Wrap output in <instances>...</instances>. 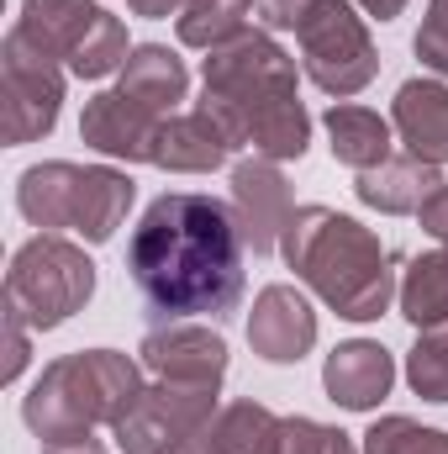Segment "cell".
I'll use <instances>...</instances> for the list:
<instances>
[{"instance_id":"obj_20","label":"cell","mask_w":448,"mask_h":454,"mask_svg":"<svg viewBox=\"0 0 448 454\" xmlns=\"http://www.w3.org/2000/svg\"><path fill=\"white\" fill-rule=\"evenodd\" d=\"M328 137H333V159L359 169V175L390 159V121L380 112H369V106L333 101L328 106Z\"/></svg>"},{"instance_id":"obj_27","label":"cell","mask_w":448,"mask_h":454,"mask_svg":"<svg viewBox=\"0 0 448 454\" xmlns=\"http://www.w3.org/2000/svg\"><path fill=\"white\" fill-rule=\"evenodd\" d=\"M306 11H312V0H253V21L264 32H296Z\"/></svg>"},{"instance_id":"obj_12","label":"cell","mask_w":448,"mask_h":454,"mask_svg":"<svg viewBox=\"0 0 448 454\" xmlns=\"http://www.w3.org/2000/svg\"><path fill=\"white\" fill-rule=\"evenodd\" d=\"M248 343L269 364H296L317 343V312L296 286H264L248 317Z\"/></svg>"},{"instance_id":"obj_6","label":"cell","mask_w":448,"mask_h":454,"mask_svg":"<svg viewBox=\"0 0 448 454\" xmlns=\"http://www.w3.org/2000/svg\"><path fill=\"white\" fill-rule=\"evenodd\" d=\"M90 296H96V264L80 243H69L58 232H37L32 243H21L11 254L5 307L32 333H48L58 323H69Z\"/></svg>"},{"instance_id":"obj_29","label":"cell","mask_w":448,"mask_h":454,"mask_svg":"<svg viewBox=\"0 0 448 454\" xmlns=\"http://www.w3.org/2000/svg\"><path fill=\"white\" fill-rule=\"evenodd\" d=\"M137 16H185V11H201V5H212V0H127Z\"/></svg>"},{"instance_id":"obj_31","label":"cell","mask_w":448,"mask_h":454,"mask_svg":"<svg viewBox=\"0 0 448 454\" xmlns=\"http://www.w3.org/2000/svg\"><path fill=\"white\" fill-rule=\"evenodd\" d=\"M42 454H106V444L96 434H80V439H48Z\"/></svg>"},{"instance_id":"obj_33","label":"cell","mask_w":448,"mask_h":454,"mask_svg":"<svg viewBox=\"0 0 448 454\" xmlns=\"http://www.w3.org/2000/svg\"><path fill=\"white\" fill-rule=\"evenodd\" d=\"M174 454H206V450L201 444H185V450H174Z\"/></svg>"},{"instance_id":"obj_23","label":"cell","mask_w":448,"mask_h":454,"mask_svg":"<svg viewBox=\"0 0 448 454\" xmlns=\"http://www.w3.org/2000/svg\"><path fill=\"white\" fill-rule=\"evenodd\" d=\"M406 380L422 402H448V323L422 328V339L406 354Z\"/></svg>"},{"instance_id":"obj_25","label":"cell","mask_w":448,"mask_h":454,"mask_svg":"<svg viewBox=\"0 0 448 454\" xmlns=\"http://www.w3.org/2000/svg\"><path fill=\"white\" fill-rule=\"evenodd\" d=\"M280 454H359V450H353V439L343 428H328L317 418H285Z\"/></svg>"},{"instance_id":"obj_32","label":"cell","mask_w":448,"mask_h":454,"mask_svg":"<svg viewBox=\"0 0 448 454\" xmlns=\"http://www.w3.org/2000/svg\"><path fill=\"white\" fill-rule=\"evenodd\" d=\"M359 5H364L375 21H396V16L406 11V0H359Z\"/></svg>"},{"instance_id":"obj_22","label":"cell","mask_w":448,"mask_h":454,"mask_svg":"<svg viewBox=\"0 0 448 454\" xmlns=\"http://www.w3.org/2000/svg\"><path fill=\"white\" fill-rule=\"evenodd\" d=\"M401 317L417 323V328L448 323V248L417 254V259L406 264V280H401Z\"/></svg>"},{"instance_id":"obj_2","label":"cell","mask_w":448,"mask_h":454,"mask_svg":"<svg viewBox=\"0 0 448 454\" xmlns=\"http://www.w3.org/2000/svg\"><path fill=\"white\" fill-rule=\"evenodd\" d=\"M201 106L222 121L237 148H253V159L285 164L312 143V116L296 96V59L264 27H248L206 59Z\"/></svg>"},{"instance_id":"obj_21","label":"cell","mask_w":448,"mask_h":454,"mask_svg":"<svg viewBox=\"0 0 448 454\" xmlns=\"http://www.w3.org/2000/svg\"><path fill=\"white\" fill-rule=\"evenodd\" d=\"M280 434H285V418H274L259 402H232L201 434V450L206 454H280Z\"/></svg>"},{"instance_id":"obj_16","label":"cell","mask_w":448,"mask_h":454,"mask_svg":"<svg viewBox=\"0 0 448 454\" xmlns=\"http://www.w3.org/2000/svg\"><path fill=\"white\" fill-rule=\"evenodd\" d=\"M322 386H328V396H333L337 407L369 412V407H380V402L390 396V386H396V359L369 339L337 343L333 354H328V364H322Z\"/></svg>"},{"instance_id":"obj_18","label":"cell","mask_w":448,"mask_h":454,"mask_svg":"<svg viewBox=\"0 0 448 454\" xmlns=\"http://www.w3.org/2000/svg\"><path fill=\"white\" fill-rule=\"evenodd\" d=\"M390 127L401 132L406 153H417L428 164H448V85H438V80H406L396 90Z\"/></svg>"},{"instance_id":"obj_4","label":"cell","mask_w":448,"mask_h":454,"mask_svg":"<svg viewBox=\"0 0 448 454\" xmlns=\"http://www.w3.org/2000/svg\"><path fill=\"white\" fill-rule=\"evenodd\" d=\"M137 391H143V380H137V364L127 354H116V348L64 354L27 391L21 423L42 444L48 439H80V434H96L101 423L112 428Z\"/></svg>"},{"instance_id":"obj_15","label":"cell","mask_w":448,"mask_h":454,"mask_svg":"<svg viewBox=\"0 0 448 454\" xmlns=\"http://www.w3.org/2000/svg\"><path fill=\"white\" fill-rule=\"evenodd\" d=\"M232 148H237V143L227 137V127L201 106V112H174L158 127V137H153V148H148V164L174 169V175H212V169L227 164Z\"/></svg>"},{"instance_id":"obj_17","label":"cell","mask_w":448,"mask_h":454,"mask_svg":"<svg viewBox=\"0 0 448 454\" xmlns=\"http://www.w3.org/2000/svg\"><path fill=\"white\" fill-rule=\"evenodd\" d=\"M444 185L448 180L438 175V164H428V159H417V153H406V159L390 153L385 164L364 169L353 191H359L364 207H375V212H385V217H406V212H422Z\"/></svg>"},{"instance_id":"obj_3","label":"cell","mask_w":448,"mask_h":454,"mask_svg":"<svg viewBox=\"0 0 448 454\" xmlns=\"http://www.w3.org/2000/svg\"><path fill=\"white\" fill-rule=\"evenodd\" d=\"M280 248L285 264L348 323H375L396 296L385 243L333 207H296Z\"/></svg>"},{"instance_id":"obj_28","label":"cell","mask_w":448,"mask_h":454,"mask_svg":"<svg viewBox=\"0 0 448 454\" xmlns=\"http://www.w3.org/2000/svg\"><path fill=\"white\" fill-rule=\"evenodd\" d=\"M27 370V323L5 307V380H16Z\"/></svg>"},{"instance_id":"obj_13","label":"cell","mask_w":448,"mask_h":454,"mask_svg":"<svg viewBox=\"0 0 448 454\" xmlns=\"http://www.w3.org/2000/svg\"><path fill=\"white\" fill-rule=\"evenodd\" d=\"M169 116L148 112L143 101H132L127 90H101L96 101H85V116H80V137L106 153V159H127V164H148V148L158 137Z\"/></svg>"},{"instance_id":"obj_5","label":"cell","mask_w":448,"mask_h":454,"mask_svg":"<svg viewBox=\"0 0 448 454\" xmlns=\"http://www.w3.org/2000/svg\"><path fill=\"white\" fill-rule=\"evenodd\" d=\"M132 207V180L106 164H32L16 180V212L42 232H80L85 243H106Z\"/></svg>"},{"instance_id":"obj_30","label":"cell","mask_w":448,"mask_h":454,"mask_svg":"<svg viewBox=\"0 0 448 454\" xmlns=\"http://www.w3.org/2000/svg\"><path fill=\"white\" fill-rule=\"evenodd\" d=\"M417 217H422V227H428V232H433V238L448 248V185L433 196V201H428V207H422V212H417Z\"/></svg>"},{"instance_id":"obj_7","label":"cell","mask_w":448,"mask_h":454,"mask_svg":"<svg viewBox=\"0 0 448 454\" xmlns=\"http://www.w3.org/2000/svg\"><path fill=\"white\" fill-rule=\"evenodd\" d=\"M16 32L32 48H42L53 64L64 59L69 74L80 80H106L132 59L127 27L96 0H21Z\"/></svg>"},{"instance_id":"obj_1","label":"cell","mask_w":448,"mask_h":454,"mask_svg":"<svg viewBox=\"0 0 448 454\" xmlns=\"http://www.w3.org/2000/svg\"><path fill=\"white\" fill-rule=\"evenodd\" d=\"M243 227L217 196H158L127 243V275L158 323L227 317L243 301Z\"/></svg>"},{"instance_id":"obj_11","label":"cell","mask_w":448,"mask_h":454,"mask_svg":"<svg viewBox=\"0 0 448 454\" xmlns=\"http://www.w3.org/2000/svg\"><path fill=\"white\" fill-rule=\"evenodd\" d=\"M232 212H237L243 243L253 254H269L285 238L296 207H290V185H285L274 159H243L232 169Z\"/></svg>"},{"instance_id":"obj_10","label":"cell","mask_w":448,"mask_h":454,"mask_svg":"<svg viewBox=\"0 0 448 454\" xmlns=\"http://www.w3.org/2000/svg\"><path fill=\"white\" fill-rule=\"evenodd\" d=\"M58 106H64L58 64L11 27L5 48H0V137L5 143H37L42 132H53Z\"/></svg>"},{"instance_id":"obj_8","label":"cell","mask_w":448,"mask_h":454,"mask_svg":"<svg viewBox=\"0 0 448 454\" xmlns=\"http://www.w3.org/2000/svg\"><path fill=\"white\" fill-rule=\"evenodd\" d=\"M296 43H301V69L322 96L348 101L380 74L375 37L348 0H312V11L296 27Z\"/></svg>"},{"instance_id":"obj_14","label":"cell","mask_w":448,"mask_h":454,"mask_svg":"<svg viewBox=\"0 0 448 454\" xmlns=\"http://www.w3.org/2000/svg\"><path fill=\"white\" fill-rule=\"evenodd\" d=\"M143 364L158 375V380H185V386H222L227 375V343L212 328H196V323H169L158 333L143 339Z\"/></svg>"},{"instance_id":"obj_26","label":"cell","mask_w":448,"mask_h":454,"mask_svg":"<svg viewBox=\"0 0 448 454\" xmlns=\"http://www.w3.org/2000/svg\"><path fill=\"white\" fill-rule=\"evenodd\" d=\"M417 59L448 80V0H428V16L417 27Z\"/></svg>"},{"instance_id":"obj_24","label":"cell","mask_w":448,"mask_h":454,"mask_svg":"<svg viewBox=\"0 0 448 454\" xmlns=\"http://www.w3.org/2000/svg\"><path fill=\"white\" fill-rule=\"evenodd\" d=\"M364 454H448V434L422 428L412 418H380L364 434Z\"/></svg>"},{"instance_id":"obj_19","label":"cell","mask_w":448,"mask_h":454,"mask_svg":"<svg viewBox=\"0 0 448 454\" xmlns=\"http://www.w3.org/2000/svg\"><path fill=\"white\" fill-rule=\"evenodd\" d=\"M116 90H127V96L143 101L148 112L174 116V106H180L185 90H190V74H185V64H180L164 43H143V48H132V59L121 64Z\"/></svg>"},{"instance_id":"obj_9","label":"cell","mask_w":448,"mask_h":454,"mask_svg":"<svg viewBox=\"0 0 448 454\" xmlns=\"http://www.w3.org/2000/svg\"><path fill=\"white\" fill-rule=\"evenodd\" d=\"M217 391L222 386L153 380L127 402V412L112 423V439L121 444V454H174L185 444H201V434L212 428Z\"/></svg>"}]
</instances>
